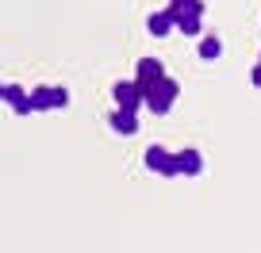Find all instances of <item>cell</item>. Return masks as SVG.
<instances>
[{
	"label": "cell",
	"mask_w": 261,
	"mask_h": 253,
	"mask_svg": "<svg viewBox=\"0 0 261 253\" xmlns=\"http://www.w3.org/2000/svg\"><path fill=\"white\" fill-rule=\"evenodd\" d=\"M65 104H69V92L65 89H46V85L31 89V107L35 111H54V107H65Z\"/></svg>",
	"instance_id": "4"
},
{
	"label": "cell",
	"mask_w": 261,
	"mask_h": 253,
	"mask_svg": "<svg viewBox=\"0 0 261 253\" xmlns=\"http://www.w3.org/2000/svg\"><path fill=\"white\" fill-rule=\"evenodd\" d=\"M158 77H165L162 62H158V58H139V66H135V81L142 85V92H146V85H154Z\"/></svg>",
	"instance_id": "8"
},
{
	"label": "cell",
	"mask_w": 261,
	"mask_h": 253,
	"mask_svg": "<svg viewBox=\"0 0 261 253\" xmlns=\"http://www.w3.org/2000/svg\"><path fill=\"white\" fill-rule=\"evenodd\" d=\"M200 19H204V0H192L188 8L177 12V31L192 39V35H200Z\"/></svg>",
	"instance_id": "5"
},
{
	"label": "cell",
	"mask_w": 261,
	"mask_h": 253,
	"mask_svg": "<svg viewBox=\"0 0 261 253\" xmlns=\"http://www.w3.org/2000/svg\"><path fill=\"white\" fill-rule=\"evenodd\" d=\"M142 85L139 81H115V89H112V100H115V107H127V111H139L142 107Z\"/></svg>",
	"instance_id": "3"
},
{
	"label": "cell",
	"mask_w": 261,
	"mask_h": 253,
	"mask_svg": "<svg viewBox=\"0 0 261 253\" xmlns=\"http://www.w3.org/2000/svg\"><path fill=\"white\" fill-rule=\"evenodd\" d=\"M188 4H192V0H169V8H173V12H180V8H188Z\"/></svg>",
	"instance_id": "13"
},
{
	"label": "cell",
	"mask_w": 261,
	"mask_h": 253,
	"mask_svg": "<svg viewBox=\"0 0 261 253\" xmlns=\"http://www.w3.org/2000/svg\"><path fill=\"white\" fill-rule=\"evenodd\" d=\"M177 169H180V177H200V173H204V157L196 154V150H180Z\"/></svg>",
	"instance_id": "10"
},
{
	"label": "cell",
	"mask_w": 261,
	"mask_h": 253,
	"mask_svg": "<svg viewBox=\"0 0 261 253\" xmlns=\"http://www.w3.org/2000/svg\"><path fill=\"white\" fill-rule=\"evenodd\" d=\"M180 96V85L173 81V77H158L154 85H146V96H142V107L154 115H169L173 104H177Z\"/></svg>",
	"instance_id": "1"
},
{
	"label": "cell",
	"mask_w": 261,
	"mask_h": 253,
	"mask_svg": "<svg viewBox=\"0 0 261 253\" xmlns=\"http://www.w3.org/2000/svg\"><path fill=\"white\" fill-rule=\"evenodd\" d=\"M108 127H112L115 134H123V138H135V134H139V115L127 111V107H115V111L108 115Z\"/></svg>",
	"instance_id": "6"
},
{
	"label": "cell",
	"mask_w": 261,
	"mask_h": 253,
	"mask_svg": "<svg viewBox=\"0 0 261 253\" xmlns=\"http://www.w3.org/2000/svg\"><path fill=\"white\" fill-rule=\"evenodd\" d=\"M173 27H177V12H173V8H165V12H150V16H146V31L154 35V39H165Z\"/></svg>",
	"instance_id": "7"
},
{
	"label": "cell",
	"mask_w": 261,
	"mask_h": 253,
	"mask_svg": "<svg viewBox=\"0 0 261 253\" xmlns=\"http://www.w3.org/2000/svg\"><path fill=\"white\" fill-rule=\"evenodd\" d=\"M250 81H253V89H261V62L250 69Z\"/></svg>",
	"instance_id": "12"
},
{
	"label": "cell",
	"mask_w": 261,
	"mask_h": 253,
	"mask_svg": "<svg viewBox=\"0 0 261 253\" xmlns=\"http://www.w3.org/2000/svg\"><path fill=\"white\" fill-rule=\"evenodd\" d=\"M0 100H4V81H0Z\"/></svg>",
	"instance_id": "14"
},
{
	"label": "cell",
	"mask_w": 261,
	"mask_h": 253,
	"mask_svg": "<svg viewBox=\"0 0 261 253\" xmlns=\"http://www.w3.org/2000/svg\"><path fill=\"white\" fill-rule=\"evenodd\" d=\"M142 161H146L150 173H158V177H180L177 169V154H169L165 146H150L146 154H142Z\"/></svg>",
	"instance_id": "2"
},
{
	"label": "cell",
	"mask_w": 261,
	"mask_h": 253,
	"mask_svg": "<svg viewBox=\"0 0 261 253\" xmlns=\"http://www.w3.org/2000/svg\"><path fill=\"white\" fill-rule=\"evenodd\" d=\"M4 100L12 104L16 115H31L35 111V107H31V92H23L19 85H4Z\"/></svg>",
	"instance_id": "9"
},
{
	"label": "cell",
	"mask_w": 261,
	"mask_h": 253,
	"mask_svg": "<svg viewBox=\"0 0 261 253\" xmlns=\"http://www.w3.org/2000/svg\"><path fill=\"white\" fill-rule=\"evenodd\" d=\"M257 62H261V58H257Z\"/></svg>",
	"instance_id": "15"
},
{
	"label": "cell",
	"mask_w": 261,
	"mask_h": 253,
	"mask_svg": "<svg viewBox=\"0 0 261 253\" xmlns=\"http://www.w3.org/2000/svg\"><path fill=\"white\" fill-rule=\"evenodd\" d=\"M219 54H223L219 39H204V42H200V58H204V62H215Z\"/></svg>",
	"instance_id": "11"
}]
</instances>
